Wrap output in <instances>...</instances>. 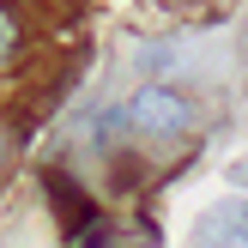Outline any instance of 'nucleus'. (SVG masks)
Here are the masks:
<instances>
[{"label": "nucleus", "mask_w": 248, "mask_h": 248, "mask_svg": "<svg viewBox=\"0 0 248 248\" xmlns=\"http://www.w3.org/2000/svg\"><path fill=\"white\" fill-rule=\"evenodd\" d=\"M0 157H6V140H0Z\"/></svg>", "instance_id": "obj_3"}, {"label": "nucleus", "mask_w": 248, "mask_h": 248, "mask_svg": "<svg viewBox=\"0 0 248 248\" xmlns=\"http://www.w3.org/2000/svg\"><path fill=\"white\" fill-rule=\"evenodd\" d=\"M127 127L152 133V140H176V133L194 127V97H182L176 85H145L127 103Z\"/></svg>", "instance_id": "obj_1"}, {"label": "nucleus", "mask_w": 248, "mask_h": 248, "mask_svg": "<svg viewBox=\"0 0 248 248\" xmlns=\"http://www.w3.org/2000/svg\"><path fill=\"white\" fill-rule=\"evenodd\" d=\"M18 12H12V6H0V61H12V55H18Z\"/></svg>", "instance_id": "obj_2"}]
</instances>
